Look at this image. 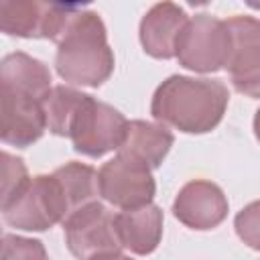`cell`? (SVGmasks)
Wrapping results in <instances>:
<instances>
[{
  "label": "cell",
  "mask_w": 260,
  "mask_h": 260,
  "mask_svg": "<svg viewBox=\"0 0 260 260\" xmlns=\"http://www.w3.org/2000/svg\"><path fill=\"white\" fill-rule=\"evenodd\" d=\"M87 95L89 93H83L69 85H55L43 102L45 116H47V128L55 136H69L75 116L81 110Z\"/></svg>",
  "instance_id": "obj_17"
},
{
  "label": "cell",
  "mask_w": 260,
  "mask_h": 260,
  "mask_svg": "<svg viewBox=\"0 0 260 260\" xmlns=\"http://www.w3.org/2000/svg\"><path fill=\"white\" fill-rule=\"evenodd\" d=\"M65 244L77 260L120 252L122 244L116 234V215L100 201L89 203L63 221Z\"/></svg>",
  "instance_id": "obj_8"
},
{
  "label": "cell",
  "mask_w": 260,
  "mask_h": 260,
  "mask_svg": "<svg viewBox=\"0 0 260 260\" xmlns=\"http://www.w3.org/2000/svg\"><path fill=\"white\" fill-rule=\"evenodd\" d=\"M254 134H256V138H258V142H260V108H258L256 114H254Z\"/></svg>",
  "instance_id": "obj_23"
},
{
  "label": "cell",
  "mask_w": 260,
  "mask_h": 260,
  "mask_svg": "<svg viewBox=\"0 0 260 260\" xmlns=\"http://www.w3.org/2000/svg\"><path fill=\"white\" fill-rule=\"evenodd\" d=\"M232 85H234L236 91H240V93H244L248 98H260V67L250 71L248 75L234 77Z\"/></svg>",
  "instance_id": "obj_21"
},
{
  "label": "cell",
  "mask_w": 260,
  "mask_h": 260,
  "mask_svg": "<svg viewBox=\"0 0 260 260\" xmlns=\"http://www.w3.org/2000/svg\"><path fill=\"white\" fill-rule=\"evenodd\" d=\"M91 260H134L122 252H108V254H100V256H93Z\"/></svg>",
  "instance_id": "obj_22"
},
{
  "label": "cell",
  "mask_w": 260,
  "mask_h": 260,
  "mask_svg": "<svg viewBox=\"0 0 260 260\" xmlns=\"http://www.w3.org/2000/svg\"><path fill=\"white\" fill-rule=\"evenodd\" d=\"M0 260H49V256L41 240L16 236V234H4Z\"/></svg>",
  "instance_id": "obj_18"
},
{
  "label": "cell",
  "mask_w": 260,
  "mask_h": 260,
  "mask_svg": "<svg viewBox=\"0 0 260 260\" xmlns=\"http://www.w3.org/2000/svg\"><path fill=\"white\" fill-rule=\"evenodd\" d=\"M189 16L175 2L154 4L140 20L138 37L146 55L154 59H173L181 30L185 28Z\"/></svg>",
  "instance_id": "obj_11"
},
{
  "label": "cell",
  "mask_w": 260,
  "mask_h": 260,
  "mask_svg": "<svg viewBox=\"0 0 260 260\" xmlns=\"http://www.w3.org/2000/svg\"><path fill=\"white\" fill-rule=\"evenodd\" d=\"M57 177L63 195L69 205V217L79 211L81 207L95 203L100 197V183H98V171L91 165H83L77 160H71L59 169L53 171Z\"/></svg>",
  "instance_id": "obj_16"
},
{
  "label": "cell",
  "mask_w": 260,
  "mask_h": 260,
  "mask_svg": "<svg viewBox=\"0 0 260 260\" xmlns=\"http://www.w3.org/2000/svg\"><path fill=\"white\" fill-rule=\"evenodd\" d=\"M228 197L211 181L195 179L185 183L175 201L173 215L191 230H213L228 217Z\"/></svg>",
  "instance_id": "obj_9"
},
{
  "label": "cell",
  "mask_w": 260,
  "mask_h": 260,
  "mask_svg": "<svg viewBox=\"0 0 260 260\" xmlns=\"http://www.w3.org/2000/svg\"><path fill=\"white\" fill-rule=\"evenodd\" d=\"M2 217L10 228L24 232H45L69 217V205L57 177L35 175L26 185L2 205Z\"/></svg>",
  "instance_id": "obj_3"
},
{
  "label": "cell",
  "mask_w": 260,
  "mask_h": 260,
  "mask_svg": "<svg viewBox=\"0 0 260 260\" xmlns=\"http://www.w3.org/2000/svg\"><path fill=\"white\" fill-rule=\"evenodd\" d=\"M232 37V53L228 61L230 79L248 75L260 67V18L238 14L225 20Z\"/></svg>",
  "instance_id": "obj_15"
},
{
  "label": "cell",
  "mask_w": 260,
  "mask_h": 260,
  "mask_svg": "<svg viewBox=\"0 0 260 260\" xmlns=\"http://www.w3.org/2000/svg\"><path fill=\"white\" fill-rule=\"evenodd\" d=\"M232 37L225 20L199 12L191 16L179 35L175 57L179 65L195 73H213L228 67Z\"/></svg>",
  "instance_id": "obj_4"
},
{
  "label": "cell",
  "mask_w": 260,
  "mask_h": 260,
  "mask_svg": "<svg viewBox=\"0 0 260 260\" xmlns=\"http://www.w3.org/2000/svg\"><path fill=\"white\" fill-rule=\"evenodd\" d=\"M175 142L173 132L162 124L146 120H130L118 154L130 156L148 169H158Z\"/></svg>",
  "instance_id": "obj_13"
},
{
  "label": "cell",
  "mask_w": 260,
  "mask_h": 260,
  "mask_svg": "<svg viewBox=\"0 0 260 260\" xmlns=\"http://www.w3.org/2000/svg\"><path fill=\"white\" fill-rule=\"evenodd\" d=\"M238 238L252 250H260V201L248 203L234 217Z\"/></svg>",
  "instance_id": "obj_20"
},
{
  "label": "cell",
  "mask_w": 260,
  "mask_h": 260,
  "mask_svg": "<svg viewBox=\"0 0 260 260\" xmlns=\"http://www.w3.org/2000/svg\"><path fill=\"white\" fill-rule=\"evenodd\" d=\"M28 171L22 158L10 154V152H2V205L8 203L28 181Z\"/></svg>",
  "instance_id": "obj_19"
},
{
  "label": "cell",
  "mask_w": 260,
  "mask_h": 260,
  "mask_svg": "<svg viewBox=\"0 0 260 260\" xmlns=\"http://www.w3.org/2000/svg\"><path fill=\"white\" fill-rule=\"evenodd\" d=\"M81 8L79 4L4 0L0 2V28L10 37L51 39L59 43Z\"/></svg>",
  "instance_id": "obj_5"
},
{
  "label": "cell",
  "mask_w": 260,
  "mask_h": 260,
  "mask_svg": "<svg viewBox=\"0 0 260 260\" xmlns=\"http://www.w3.org/2000/svg\"><path fill=\"white\" fill-rule=\"evenodd\" d=\"M55 69L69 85L100 87L114 73V51L102 16L81 8L57 43Z\"/></svg>",
  "instance_id": "obj_2"
},
{
  "label": "cell",
  "mask_w": 260,
  "mask_h": 260,
  "mask_svg": "<svg viewBox=\"0 0 260 260\" xmlns=\"http://www.w3.org/2000/svg\"><path fill=\"white\" fill-rule=\"evenodd\" d=\"M162 221V211L154 203L116 213V234L122 248L136 256H148L160 244Z\"/></svg>",
  "instance_id": "obj_12"
},
{
  "label": "cell",
  "mask_w": 260,
  "mask_h": 260,
  "mask_svg": "<svg viewBox=\"0 0 260 260\" xmlns=\"http://www.w3.org/2000/svg\"><path fill=\"white\" fill-rule=\"evenodd\" d=\"M2 142L26 148L37 142L47 130V116L43 100H37L26 93H16L2 89Z\"/></svg>",
  "instance_id": "obj_10"
},
{
  "label": "cell",
  "mask_w": 260,
  "mask_h": 260,
  "mask_svg": "<svg viewBox=\"0 0 260 260\" xmlns=\"http://www.w3.org/2000/svg\"><path fill=\"white\" fill-rule=\"evenodd\" d=\"M228 104L230 91L221 79L171 75L154 89L150 114L162 126L205 134L221 122Z\"/></svg>",
  "instance_id": "obj_1"
},
{
  "label": "cell",
  "mask_w": 260,
  "mask_h": 260,
  "mask_svg": "<svg viewBox=\"0 0 260 260\" xmlns=\"http://www.w3.org/2000/svg\"><path fill=\"white\" fill-rule=\"evenodd\" d=\"M150 171L152 169L130 156L116 154L98 171L100 195L122 211L144 207L152 203L156 193V183Z\"/></svg>",
  "instance_id": "obj_7"
},
{
  "label": "cell",
  "mask_w": 260,
  "mask_h": 260,
  "mask_svg": "<svg viewBox=\"0 0 260 260\" xmlns=\"http://www.w3.org/2000/svg\"><path fill=\"white\" fill-rule=\"evenodd\" d=\"M0 87L16 93H26L45 102V98L53 89L51 71L41 59H35L22 51H16L2 59Z\"/></svg>",
  "instance_id": "obj_14"
},
{
  "label": "cell",
  "mask_w": 260,
  "mask_h": 260,
  "mask_svg": "<svg viewBox=\"0 0 260 260\" xmlns=\"http://www.w3.org/2000/svg\"><path fill=\"white\" fill-rule=\"evenodd\" d=\"M128 120L114 106L87 95L81 110L75 116L69 138L75 152L100 158L112 150H118L126 136Z\"/></svg>",
  "instance_id": "obj_6"
}]
</instances>
